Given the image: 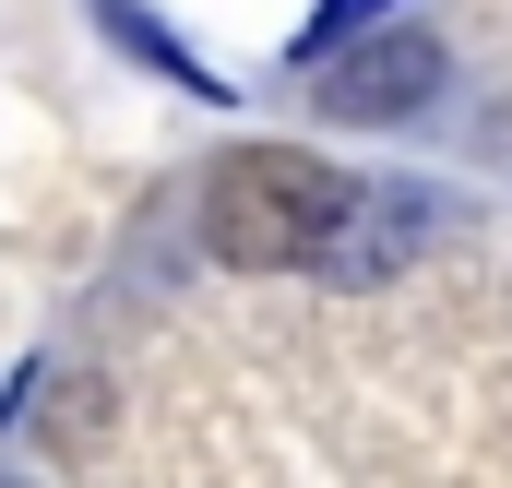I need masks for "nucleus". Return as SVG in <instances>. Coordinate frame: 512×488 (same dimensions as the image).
Here are the masks:
<instances>
[{"instance_id":"obj_1","label":"nucleus","mask_w":512,"mask_h":488,"mask_svg":"<svg viewBox=\"0 0 512 488\" xmlns=\"http://www.w3.org/2000/svg\"><path fill=\"white\" fill-rule=\"evenodd\" d=\"M370 215V191L346 167H322L310 143H239L215 179H203V239L239 274H310V262H346Z\"/></svg>"},{"instance_id":"obj_4","label":"nucleus","mask_w":512,"mask_h":488,"mask_svg":"<svg viewBox=\"0 0 512 488\" xmlns=\"http://www.w3.org/2000/svg\"><path fill=\"white\" fill-rule=\"evenodd\" d=\"M96 12H108V36H120V48H143V60H155V72H179V84H203V72H191V60H179V36H167V24H143V12H131V0H96Z\"/></svg>"},{"instance_id":"obj_2","label":"nucleus","mask_w":512,"mask_h":488,"mask_svg":"<svg viewBox=\"0 0 512 488\" xmlns=\"http://www.w3.org/2000/svg\"><path fill=\"white\" fill-rule=\"evenodd\" d=\"M310 84H322L334 120H405V108L441 96V48H429L417 24H370V36H346L334 60H310Z\"/></svg>"},{"instance_id":"obj_3","label":"nucleus","mask_w":512,"mask_h":488,"mask_svg":"<svg viewBox=\"0 0 512 488\" xmlns=\"http://www.w3.org/2000/svg\"><path fill=\"white\" fill-rule=\"evenodd\" d=\"M393 0H322V24H310V36H298V72H310V60H334V48H346V36H370V24H382Z\"/></svg>"}]
</instances>
